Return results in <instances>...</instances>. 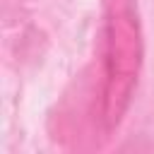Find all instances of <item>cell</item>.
Here are the masks:
<instances>
[{"label":"cell","mask_w":154,"mask_h":154,"mask_svg":"<svg viewBox=\"0 0 154 154\" xmlns=\"http://www.w3.org/2000/svg\"><path fill=\"white\" fill-rule=\"evenodd\" d=\"M142 65V31L132 0H106L103 101L106 128H116L130 106Z\"/></svg>","instance_id":"obj_1"}]
</instances>
